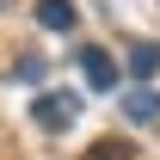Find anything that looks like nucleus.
<instances>
[{
  "label": "nucleus",
  "mask_w": 160,
  "mask_h": 160,
  "mask_svg": "<svg viewBox=\"0 0 160 160\" xmlns=\"http://www.w3.org/2000/svg\"><path fill=\"white\" fill-rule=\"evenodd\" d=\"M74 0H37V25L43 31H74Z\"/></svg>",
  "instance_id": "3"
},
{
  "label": "nucleus",
  "mask_w": 160,
  "mask_h": 160,
  "mask_svg": "<svg viewBox=\"0 0 160 160\" xmlns=\"http://www.w3.org/2000/svg\"><path fill=\"white\" fill-rule=\"evenodd\" d=\"M129 74L136 80H154L160 74V43H129Z\"/></svg>",
  "instance_id": "4"
},
{
  "label": "nucleus",
  "mask_w": 160,
  "mask_h": 160,
  "mask_svg": "<svg viewBox=\"0 0 160 160\" xmlns=\"http://www.w3.org/2000/svg\"><path fill=\"white\" fill-rule=\"evenodd\" d=\"M0 6H6V0H0Z\"/></svg>",
  "instance_id": "8"
},
{
  "label": "nucleus",
  "mask_w": 160,
  "mask_h": 160,
  "mask_svg": "<svg viewBox=\"0 0 160 160\" xmlns=\"http://www.w3.org/2000/svg\"><path fill=\"white\" fill-rule=\"evenodd\" d=\"M31 117H37V129L62 136V129H68V123L80 117V92H43V99L31 105Z\"/></svg>",
  "instance_id": "1"
},
{
  "label": "nucleus",
  "mask_w": 160,
  "mask_h": 160,
  "mask_svg": "<svg viewBox=\"0 0 160 160\" xmlns=\"http://www.w3.org/2000/svg\"><path fill=\"white\" fill-rule=\"evenodd\" d=\"M80 74H86L92 92H111V86H117V62H111V49L86 43V49H80Z\"/></svg>",
  "instance_id": "2"
},
{
  "label": "nucleus",
  "mask_w": 160,
  "mask_h": 160,
  "mask_svg": "<svg viewBox=\"0 0 160 160\" xmlns=\"http://www.w3.org/2000/svg\"><path fill=\"white\" fill-rule=\"evenodd\" d=\"M123 111H129L136 123H154V117H160V92H148V86H142V92H129V99H123Z\"/></svg>",
  "instance_id": "5"
},
{
  "label": "nucleus",
  "mask_w": 160,
  "mask_h": 160,
  "mask_svg": "<svg viewBox=\"0 0 160 160\" xmlns=\"http://www.w3.org/2000/svg\"><path fill=\"white\" fill-rule=\"evenodd\" d=\"M86 160H136V148H129L123 136H105V142H92V148H86Z\"/></svg>",
  "instance_id": "6"
},
{
  "label": "nucleus",
  "mask_w": 160,
  "mask_h": 160,
  "mask_svg": "<svg viewBox=\"0 0 160 160\" xmlns=\"http://www.w3.org/2000/svg\"><path fill=\"white\" fill-rule=\"evenodd\" d=\"M12 74H19V80H43V62H37V56H25L19 68H12Z\"/></svg>",
  "instance_id": "7"
}]
</instances>
